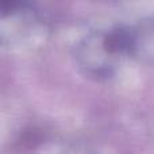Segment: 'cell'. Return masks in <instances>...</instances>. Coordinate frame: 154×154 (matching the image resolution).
Returning <instances> with one entry per match:
<instances>
[{
  "label": "cell",
  "instance_id": "1",
  "mask_svg": "<svg viewBox=\"0 0 154 154\" xmlns=\"http://www.w3.org/2000/svg\"><path fill=\"white\" fill-rule=\"evenodd\" d=\"M22 5V0H0V15L5 16L15 12Z\"/></svg>",
  "mask_w": 154,
  "mask_h": 154
}]
</instances>
